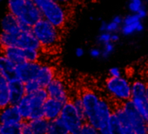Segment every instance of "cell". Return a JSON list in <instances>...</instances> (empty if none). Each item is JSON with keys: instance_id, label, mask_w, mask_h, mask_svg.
<instances>
[{"instance_id": "37", "label": "cell", "mask_w": 148, "mask_h": 134, "mask_svg": "<svg viewBox=\"0 0 148 134\" xmlns=\"http://www.w3.org/2000/svg\"><path fill=\"white\" fill-rule=\"evenodd\" d=\"M89 54L93 58H99L101 57V48L99 47H92L89 51Z\"/></svg>"}, {"instance_id": "29", "label": "cell", "mask_w": 148, "mask_h": 134, "mask_svg": "<svg viewBox=\"0 0 148 134\" xmlns=\"http://www.w3.org/2000/svg\"><path fill=\"white\" fill-rule=\"evenodd\" d=\"M114 50H115V44L111 43V42L102 45V48H101V57L108 58L113 53Z\"/></svg>"}, {"instance_id": "3", "label": "cell", "mask_w": 148, "mask_h": 134, "mask_svg": "<svg viewBox=\"0 0 148 134\" xmlns=\"http://www.w3.org/2000/svg\"><path fill=\"white\" fill-rule=\"evenodd\" d=\"M31 31L38 40L41 49H55L61 41L62 30L58 29L43 18L36 23L31 28Z\"/></svg>"}, {"instance_id": "38", "label": "cell", "mask_w": 148, "mask_h": 134, "mask_svg": "<svg viewBox=\"0 0 148 134\" xmlns=\"http://www.w3.org/2000/svg\"><path fill=\"white\" fill-rule=\"evenodd\" d=\"M136 14H137V16L138 17V18H139L141 21L144 20V19L147 17V15H148V12H147V10H146L145 6L144 8H142L141 10H139Z\"/></svg>"}, {"instance_id": "30", "label": "cell", "mask_w": 148, "mask_h": 134, "mask_svg": "<svg viewBox=\"0 0 148 134\" xmlns=\"http://www.w3.org/2000/svg\"><path fill=\"white\" fill-rule=\"evenodd\" d=\"M24 84H25V90L26 94H32L41 88L36 80H30Z\"/></svg>"}, {"instance_id": "15", "label": "cell", "mask_w": 148, "mask_h": 134, "mask_svg": "<svg viewBox=\"0 0 148 134\" xmlns=\"http://www.w3.org/2000/svg\"><path fill=\"white\" fill-rule=\"evenodd\" d=\"M0 26H1L2 32L9 34H17L24 30L31 29L26 26H24L18 21V19L15 17H13L10 13H7L3 17L1 22H0Z\"/></svg>"}, {"instance_id": "4", "label": "cell", "mask_w": 148, "mask_h": 134, "mask_svg": "<svg viewBox=\"0 0 148 134\" xmlns=\"http://www.w3.org/2000/svg\"><path fill=\"white\" fill-rule=\"evenodd\" d=\"M131 88L132 83L124 76L108 78L105 83L106 92L110 97V100L113 101L116 105H122L131 99Z\"/></svg>"}, {"instance_id": "19", "label": "cell", "mask_w": 148, "mask_h": 134, "mask_svg": "<svg viewBox=\"0 0 148 134\" xmlns=\"http://www.w3.org/2000/svg\"><path fill=\"white\" fill-rule=\"evenodd\" d=\"M148 99V89H147V82L137 79L132 83L131 88V99L138 100V101H145Z\"/></svg>"}, {"instance_id": "2", "label": "cell", "mask_w": 148, "mask_h": 134, "mask_svg": "<svg viewBox=\"0 0 148 134\" xmlns=\"http://www.w3.org/2000/svg\"><path fill=\"white\" fill-rule=\"evenodd\" d=\"M39 10L42 18L62 30L68 21V11L56 0H32Z\"/></svg>"}, {"instance_id": "43", "label": "cell", "mask_w": 148, "mask_h": 134, "mask_svg": "<svg viewBox=\"0 0 148 134\" xmlns=\"http://www.w3.org/2000/svg\"><path fill=\"white\" fill-rule=\"evenodd\" d=\"M106 21H102L100 23V25H99V31L100 32H105L106 31Z\"/></svg>"}, {"instance_id": "9", "label": "cell", "mask_w": 148, "mask_h": 134, "mask_svg": "<svg viewBox=\"0 0 148 134\" xmlns=\"http://www.w3.org/2000/svg\"><path fill=\"white\" fill-rule=\"evenodd\" d=\"M109 134H134L120 105H115L110 122Z\"/></svg>"}, {"instance_id": "36", "label": "cell", "mask_w": 148, "mask_h": 134, "mask_svg": "<svg viewBox=\"0 0 148 134\" xmlns=\"http://www.w3.org/2000/svg\"><path fill=\"white\" fill-rule=\"evenodd\" d=\"M122 76V72L118 67H112L109 70V78H119Z\"/></svg>"}, {"instance_id": "5", "label": "cell", "mask_w": 148, "mask_h": 134, "mask_svg": "<svg viewBox=\"0 0 148 134\" xmlns=\"http://www.w3.org/2000/svg\"><path fill=\"white\" fill-rule=\"evenodd\" d=\"M0 46L2 49L7 47H18L23 50H42L31 29L24 30L17 34L1 32L0 33Z\"/></svg>"}, {"instance_id": "28", "label": "cell", "mask_w": 148, "mask_h": 134, "mask_svg": "<svg viewBox=\"0 0 148 134\" xmlns=\"http://www.w3.org/2000/svg\"><path fill=\"white\" fill-rule=\"evenodd\" d=\"M10 105L8 88H0V110L7 107Z\"/></svg>"}, {"instance_id": "7", "label": "cell", "mask_w": 148, "mask_h": 134, "mask_svg": "<svg viewBox=\"0 0 148 134\" xmlns=\"http://www.w3.org/2000/svg\"><path fill=\"white\" fill-rule=\"evenodd\" d=\"M59 118L64 124L70 134H80L81 129L86 124L84 116L75 109L71 100L64 104Z\"/></svg>"}, {"instance_id": "24", "label": "cell", "mask_w": 148, "mask_h": 134, "mask_svg": "<svg viewBox=\"0 0 148 134\" xmlns=\"http://www.w3.org/2000/svg\"><path fill=\"white\" fill-rule=\"evenodd\" d=\"M46 134H70L68 129L60 118L55 119L49 123V127Z\"/></svg>"}, {"instance_id": "42", "label": "cell", "mask_w": 148, "mask_h": 134, "mask_svg": "<svg viewBox=\"0 0 148 134\" xmlns=\"http://www.w3.org/2000/svg\"><path fill=\"white\" fill-rule=\"evenodd\" d=\"M57 2H58L59 4H61L62 5H64V6H68L71 3V1L72 0H56Z\"/></svg>"}, {"instance_id": "12", "label": "cell", "mask_w": 148, "mask_h": 134, "mask_svg": "<svg viewBox=\"0 0 148 134\" xmlns=\"http://www.w3.org/2000/svg\"><path fill=\"white\" fill-rule=\"evenodd\" d=\"M30 106H31V117L30 120L43 118V105L48 98L46 91L45 88H40L32 94H26Z\"/></svg>"}, {"instance_id": "41", "label": "cell", "mask_w": 148, "mask_h": 134, "mask_svg": "<svg viewBox=\"0 0 148 134\" xmlns=\"http://www.w3.org/2000/svg\"><path fill=\"white\" fill-rule=\"evenodd\" d=\"M85 54V51L82 47H78L76 50H75V55L78 57H83Z\"/></svg>"}, {"instance_id": "23", "label": "cell", "mask_w": 148, "mask_h": 134, "mask_svg": "<svg viewBox=\"0 0 148 134\" xmlns=\"http://www.w3.org/2000/svg\"><path fill=\"white\" fill-rule=\"evenodd\" d=\"M144 31V25L142 21H138L131 25H122L119 32L123 36H132L135 33H139Z\"/></svg>"}, {"instance_id": "34", "label": "cell", "mask_w": 148, "mask_h": 134, "mask_svg": "<svg viewBox=\"0 0 148 134\" xmlns=\"http://www.w3.org/2000/svg\"><path fill=\"white\" fill-rule=\"evenodd\" d=\"M80 134H100V133L96 128L86 123L81 129Z\"/></svg>"}, {"instance_id": "35", "label": "cell", "mask_w": 148, "mask_h": 134, "mask_svg": "<svg viewBox=\"0 0 148 134\" xmlns=\"http://www.w3.org/2000/svg\"><path fill=\"white\" fill-rule=\"evenodd\" d=\"M21 133L22 134H33L28 121H23L21 123Z\"/></svg>"}, {"instance_id": "20", "label": "cell", "mask_w": 148, "mask_h": 134, "mask_svg": "<svg viewBox=\"0 0 148 134\" xmlns=\"http://www.w3.org/2000/svg\"><path fill=\"white\" fill-rule=\"evenodd\" d=\"M16 64L8 59L3 53H0V72L8 81L16 79Z\"/></svg>"}, {"instance_id": "26", "label": "cell", "mask_w": 148, "mask_h": 134, "mask_svg": "<svg viewBox=\"0 0 148 134\" xmlns=\"http://www.w3.org/2000/svg\"><path fill=\"white\" fill-rule=\"evenodd\" d=\"M25 51V59L27 62H38L41 56V50L26 49Z\"/></svg>"}, {"instance_id": "44", "label": "cell", "mask_w": 148, "mask_h": 134, "mask_svg": "<svg viewBox=\"0 0 148 134\" xmlns=\"http://www.w3.org/2000/svg\"><path fill=\"white\" fill-rule=\"evenodd\" d=\"M0 134H2V131H1V124H0Z\"/></svg>"}, {"instance_id": "10", "label": "cell", "mask_w": 148, "mask_h": 134, "mask_svg": "<svg viewBox=\"0 0 148 134\" xmlns=\"http://www.w3.org/2000/svg\"><path fill=\"white\" fill-rule=\"evenodd\" d=\"M114 107L115 105L112 101L101 97L98 114V125L96 128L100 134H109L110 122L113 114Z\"/></svg>"}, {"instance_id": "16", "label": "cell", "mask_w": 148, "mask_h": 134, "mask_svg": "<svg viewBox=\"0 0 148 134\" xmlns=\"http://www.w3.org/2000/svg\"><path fill=\"white\" fill-rule=\"evenodd\" d=\"M8 92L10 97V103L12 105H17L18 103L26 95L25 90V84L18 79H14L9 81Z\"/></svg>"}, {"instance_id": "25", "label": "cell", "mask_w": 148, "mask_h": 134, "mask_svg": "<svg viewBox=\"0 0 148 134\" xmlns=\"http://www.w3.org/2000/svg\"><path fill=\"white\" fill-rule=\"evenodd\" d=\"M1 131H2V134H22L21 123L1 125Z\"/></svg>"}, {"instance_id": "14", "label": "cell", "mask_w": 148, "mask_h": 134, "mask_svg": "<svg viewBox=\"0 0 148 134\" xmlns=\"http://www.w3.org/2000/svg\"><path fill=\"white\" fill-rule=\"evenodd\" d=\"M63 105H64L62 103L48 98L43 105V118L48 120L49 122L59 118Z\"/></svg>"}, {"instance_id": "45", "label": "cell", "mask_w": 148, "mask_h": 134, "mask_svg": "<svg viewBox=\"0 0 148 134\" xmlns=\"http://www.w3.org/2000/svg\"><path fill=\"white\" fill-rule=\"evenodd\" d=\"M4 1V0H0V2H3Z\"/></svg>"}, {"instance_id": "11", "label": "cell", "mask_w": 148, "mask_h": 134, "mask_svg": "<svg viewBox=\"0 0 148 134\" xmlns=\"http://www.w3.org/2000/svg\"><path fill=\"white\" fill-rule=\"evenodd\" d=\"M45 89L50 98L55 99L63 105L70 101L67 85L64 81L59 78H55Z\"/></svg>"}, {"instance_id": "27", "label": "cell", "mask_w": 148, "mask_h": 134, "mask_svg": "<svg viewBox=\"0 0 148 134\" xmlns=\"http://www.w3.org/2000/svg\"><path fill=\"white\" fill-rule=\"evenodd\" d=\"M145 7V2L144 0H129L127 8L130 13L136 14L139 10Z\"/></svg>"}, {"instance_id": "13", "label": "cell", "mask_w": 148, "mask_h": 134, "mask_svg": "<svg viewBox=\"0 0 148 134\" xmlns=\"http://www.w3.org/2000/svg\"><path fill=\"white\" fill-rule=\"evenodd\" d=\"M41 63L39 62H27L25 61L16 65V79L25 83L30 80L36 79L37 73L40 67Z\"/></svg>"}, {"instance_id": "21", "label": "cell", "mask_w": 148, "mask_h": 134, "mask_svg": "<svg viewBox=\"0 0 148 134\" xmlns=\"http://www.w3.org/2000/svg\"><path fill=\"white\" fill-rule=\"evenodd\" d=\"M2 53L16 65L25 61V51L18 47H7L2 49Z\"/></svg>"}, {"instance_id": "1", "label": "cell", "mask_w": 148, "mask_h": 134, "mask_svg": "<svg viewBox=\"0 0 148 134\" xmlns=\"http://www.w3.org/2000/svg\"><path fill=\"white\" fill-rule=\"evenodd\" d=\"M8 13L24 26L32 28L42 19V15L32 0H7Z\"/></svg>"}, {"instance_id": "47", "label": "cell", "mask_w": 148, "mask_h": 134, "mask_svg": "<svg viewBox=\"0 0 148 134\" xmlns=\"http://www.w3.org/2000/svg\"><path fill=\"white\" fill-rule=\"evenodd\" d=\"M147 1H148V0H147Z\"/></svg>"}, {"instance_id": "39", "label": "cell", "mask_w": 148, "mask_h": 134, "mask_svg": "<svg viewBox=\"0 0 148 134\" xmlns=\"http://www.w3.org/2000/svg\"><path fill=\"white\" fill-rule=\"evenodd\" d=\"M112 21H113L114 23L118 24L119 25H123V17H121L120 15H116L112 18Z\"/></svg>"}, {"instance_id": "6", "label": "cell", "mask_w": 148, "mask_h": 134, "mask_svg": "<svg viewBox=\"0 0 148 134\" xmlns=\"http://www.w3.org/2000/svg\"><path fill=\"white\" fill-rule=\"evenodd\" d=\"M79 98L83 105V114L86 123L97 128L101 96L95 91L86 90L81 92Z\"/></svg>"}, {"instance_id": "32", "label": "cell", "mask_w": 148, "mask_h": 134, "mask_svg": "<svg viewBox=\"0 0 148 134\" xmlns=\"http://www.w3.org/2000/svg\"><path fill=\"white\" fill-rule=\"evenodd\" d=\"M120 25H119L118 24L114 23L113 21H110V22H107L106 23V31L110 33V34H112V33H119V31H120Z\"/></svg>"}, {"instance_id": "31", "label": "cell", "mask_w": 148, "mask_h": 134, "mask_svg": "<svg viewBox=\"0 0 148 134\" xmlns=\"http://www.w3.org/2000/svg\"><path fill=\"white\" fill-rule=\"evenodd\" d=\"M97 42L99 44H100L101 46L106 44H108L111 42V34L105 31V32H100L97 38Z\"/></svg>"}, {"instance_id": "22", "label": "cell", "mask_w": 148, "mask_h": 134, "mask_svg": "<svg viewBox=\"0 0 148 134\" xmlns=\"http://www.w3.org/2000/svg\"><path fill=\"white\" fill-rule=\"evenodd\" d=\"M33 134H46L49 127V121L44 118L28 121Z\"/></svg>"}, {"instance_id": "17", "label": "cell", "mask_w": 148, "mask_h": 134, "mask_svg": "<svg viewBox=\"0 0 148 134\" xmlns=\"http://www.w3.org/2000/svg\"><path fill=\"white\" fill-rule=\"evenodd\" d=\"M56 78V71L54 67L47 64H41L37 73L36 80L41 88H45Z\"/></svg>"}, {"instance_id": "40", "label": "cell", "mask_w": 148, "mask_h": 134, "mask_svg": "<svg viewBox=\"0 0 148 134\" xmlns=\"http://www.w3.org/2000/svg\"><path fill=\"white\" fill-rule=\"evenodd\" d=\"M119 39H120L119 33H112V34H111V43L115 44V43L119 42Z\"/></svg>"}, {"instance_id": "8", "label": "cell", "mask_w": 148, "mask_h": 134, "mask_svg": "<svg viewBox=\"0 0 148 134\" xmlns=\"http://www.w3.org/2000/svg\"><path fill=\"white\" fill-rule=\"evenodd\" d=\"M134 134H148V124L137 111L131 100L120 105Z\"/></svg>"}, {"instance_id": "18", "label": "cell", "mask_w": 148, "mask_h": 134, "mask_svg": "<svg viewBox=\"0 0 148 134\" xmlns=\"http://www.w3.org/2000/svg\"><path fill=\"white\" fill-rule=\"evenodd\" d=\"M24 120L21 118L16 105H10L7 107L0 110V124H18L22 123Z\"/></svg>"}, {"instance_id": "33", "label": "cell", "mask_w": 148, "mask_h": 134, "mask_svg": "<svg viewBox=\"0 0 148 134\" xmlns=\"http://www.w3.org/2000/svg\"><path fill=\"white\" fill-rule=\"evenodd\" d=\"M138 21H141V20L138 18L137 14H134V13H129L125 17L123 18V25H131V24L137 23Z\"/></svg>"}, {"instance_id": "46", "label": "cell", "mask_w": 148, "mask_h": 134, "mask_svg": "<svg viewBox=\"0 0 148 134\" xmlns=\"http://www.w3.org/2000/svg\"><path fill=\"white\" fill-rule=\"evenodd\" d=\"M147 89H148V82H147Z\"/></svg>"}]
</instances>
